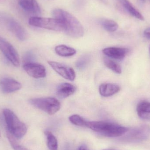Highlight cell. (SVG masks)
Returning a JSON list of instances; mask_svg holds the SVG:
<instances>
[{
	"instance_id": "obj_15",
	"label": "cell",
	"mask_w": 150,
	"mask_h": 150,
	"mask_svg": "<svg viewBox=\"0 0 150 150\" xmlns=\"http://www.w3.org/2000/svg\"><path fill=\"white\" fill-rule=\"evenodd\" d=\"M76 90V87L72 84L62 83L58 86L56 94L60 98H66L73 95Z\"/></svg>"
},
{
	"instance_id": "obj_27",
	"label": "cell",
	"mask_w": 150,
	"mask_h": 150,
	"mask_svg": "<svg viewBox=\"0 0 150 150\" xmlns=\"http://www.w3.org/2000/svg\"><path fill=\"white\" fill-rule=\"evenodd\" d=\"M78 150H88L86 148V147L84 146H81L79 148Z\"/></svg>"
},
{
	"instance_id": "obj_13",
	"label": "cell",
	"mask_w": 150,
	"mask_h": 150,
	"mask_svg": "<svg viewBox=\"0 0 150 150\" xmlns=\"http://www.w3.org/2000/svg\"><path fill=\"white\" fill-rule=\"evenodd\" d=\"M19 6L28 13L34 15L40 13V8L36 0H18Z\"/></svg>"
},
{
	"instance_id": "obj_8",
	"label": "cell",
	"mask_w": 150,
	"mask_h": 150,
	"mask_svg": "<svg viewBox=\"0 0 150 150\" xmlns=\"http://www.w3.org/2000/svg\"><path fill=\"white\" fill-rule=\"evenodd\" d=\"M50 67L59 75L65 79L73 81L76 78V73L72 68L56 62L48 61Z\"/></svg>"
},
{
	"instance_id": "obj_5",
	"label": "cell",
	"mask_w": 150,
	"mask_h": 150,
	"mask_svg": "<svg viewBox=\"0 0 150 150\" xmlns=\"http://www.w3.org/2000/svg\"><path fill=\"white\" fill-rule=\"evenodd\" d=\"M30 102L35 107L50 115H54L61 108L59 101L54 98H36L30 100Z\"/></svg>"
},
{
	"instance_id": "obj_6",
	"label": "cell",
	"mask_w": 150,
	"mask_h": 150,
	"mask_svg": "<svg viewBox=\"0 0 150 150\" xmlns=\"http://www.w3.org/2000/svg\"><path fill=\"white\" fill-rule=\"evenodd\" d=\"M122 141L126 143H138L148 139L150 136V127L147 125H142L132 129H129Z\"/></svg>"
},
{
	"instance_id": "obj_14",
	"label": "cell",
	"mask_w": 150,
	"mask_h": 150,
	"mask_svg": "<svg viewBox=\"0 0 150 150\" xmlns=\"http://www.w3.org/2000/svg\"><path fill=\"white\" fill-rule=\"evenodd\" d=\"M120 90L119 86L111 83H104L100 86L99 92L101 96L109 97L119 92Z\"/></svg>"
},
{
	"instance_id": "obj_32",
	"label": "cell",
	"mask_w": 150,
	"mask_h": 150,
	"mask_svg": "<svg viewBox=\"0 0 150 150\" xmlns=\"http://www.w3.org/2000/svg\"><path fill=\"white\" fill-rule=\"evenodd\" d=\"M149 1H150V0H149Z\"/></svg>"
},
{
	"instance_id": "obj_7",
	"label": "cell",
	"mask_w": 150,
	"mask_h": 150,
	"mask_svg": "<svg viewBox=\"0 0 150 150\" xmlns=\"http://www.w3.org/2000/svg\"><path fill=\"white\" fill-rule=\"evenodd\" d=\"M0 50L13 66L16 67L20 66V57L17 51L9 42L1 38Z\"/></svg>"
},
{
	"instance_id": "obj_16",
	"label": "cell",
	"mask_w": 150,
	"mask_h": 150,
	"mask_svg": "<svg viewBox=\"0 0 150 150\" xmlns=\"http://www.w3.org/2000/svg\"><path fill=\"white\" fill-rule=\"evenodd\" d=\"M137 112L142 120H150V102L145 100L139 102L137 107Z\"/></svg>"
},
{
	"instance_id": "obj_25",
	"label": "cell",
	"mask_w": 150,
	"mask_h": 150,
	"mask_svg": "<svg viewBox=\"0 0 150 150\" xmlns=\"http://www.w3.org/2000/svg\"><path fill=\"white\" fill-rule=\"evenodd\" d=\"M34 58V56L32 53L30 52H27V53L25 54L24 57L23 58L25 63L33 62L31 61L33 60Z\"/></svg>"
},
{
	"instance_id": "obj_20",
	"label": "cell",
	"mask_w": 150,
	"mask_h": 150,
	"mask_svg": "<svg viewBox=\"0 0 150 150\" xmlns=\"http://www.w3.org/2000/svg\"><path fill=\"white\" fill-rule=\"evenodd\" d=\"M104 62L106 67L113 72L119 74H121V67L117 62L106 58H104Z\"/></svg>"
},
{
	"instance_id": "obj_28",
	"label": "cell",
	"mask_w": 150,
	"mask_h": 150,
	"mask_svg": "<svg viewBox=\"0 0 150 150\" xmlns=\"http://www.w3.org/2000/svg\"><path fill=\"white\" fill-rule=\"evenodd\" d=\"M138 1L141 4L144 3L145 2V0H138Z\"/></svg>"
},
{
	"instance_id": "obj_9",
	"label": "cell",
	"mask_w": 150,
	"mask_h": 150,
	"mask_svg": "<svg viewBox=\"0 0 150 150\" xmlns=\"http://www.w3.org/2000/svg\"><path fill=\"white\" fill-rule=\"evenodd\" d=\"M24 69L29 76L35 79L43 78L46 76V70L43 65L34 62L25 63Z\"/></svg>"
},
{
	"instance_id": "obj_24",
	"label": "cell",
	"mask_w": 150,
	"mask_h": 150,
	"mask_svg": "<svg viewBox=\"0 0 150 150\" xmlns=\"http://www.w3.org/2000/svg\"><path fill=\"white\" fill-rule=\"evenodd\" d=\"M89 61V57L88 56H83L76 62V67L79 69H83L86 67Z\"/></svg>"
},
{
	"instance_id": "obj_22",
	"label": "cell",
	"mask_w": 150,
	"mask_h": 150,
	"mask_svg": "<svg viewBox=\"0 0 150 150\" xmlns=\"http://www.w3.org/2000/svg\"><path fill=\"white\" fill-rule=\"evenodd\" d=\"M101 25L103 28L109 32H114L117 30L118 28V24L111 19H104L101 22Z\"/></svg>"
},
{
	"instance_id": "obj_4",
	"label": "cell",
	"mask_w": 150,
	"mask_h": 150,
	"mask_svg": "<svg viewBox=\"0 0 150 150\" xmlns=\"http://www.w3.org/2000/svg\"><path fill=\"white\" fill-rule=\"evenodd\" d=\"M30 25L34 27L47 29L55 31H63L65 25L62 21L55 18H43L33 16L29 20Z\"/></svg>"
},
{
	"instance_id": "obj_2",
	"label": "cell",
	"mask_w": 150,
	"mask_h": 150,
	"mask_svg": "<svg viewBox=\"0 0 150 150\" xmlns=\"http://www.w3.org/2000/svg\"><path fill=\"white\" fill-rule=\"evenodd\" d=\"M86 127L99 133L103 136L109 137L122 136L129 130V129L126 127L104 121H87Z\"/></svg>"
},
{
	"instance_id": "obj_29",
	"label": "cell",
	"mask_w": 150,
	"mask_h": 150,
	"mask_svg": "<svg viewBox=\"0 0 150 150\" xmlns=\"http://www.w3.org/2000/svg\"><path fill=\"white\" fill-rule=\"evenodd\" d=\"M114 150L107 149V150Z\"/></svg>"
},
{
	"instance_id": "obj_21",
	"label": "cell",
	"mask_w": 150,
	"mask_h": 150,
	"mask_svg": "<svg viewBox=\"0 0 150 150\" xmlns=\"http://www.w3.org/2000/svg\"><path fill=\"white\" fill-rule=\"evenodd\" d=\"M7 136L11 145L14 150H30L27 148L19 144L18 142V139L8 130H7Z\"/></svg>"
},
{
	"instance_id": "obj_3",
	"label": "cell",
	"mask_w": 150,
	"mask_h": 150,
	"mask_svg": "<svg viewBox=\"0 0 150 150\" xmlns=\"http://www.w3.org/2000/svg\"><path fill=\"white\" fill-rule=\"evenodd\" d=\"M3 113L7 127V130L17 139L23 138L27 133L26 125L20 120L11 110L7 108L3 109Z\"/></svg>"
},
{
	"instance_id": "obj_17",
	"label": "cell",
	"mask_w": 150,
	"mask_h": 150,
	"mask_svg": "<svg viewBox=\"0 0 150 150\" xmlns=\"http://www.w3.org/2000/svg\"><path fill=\"white\" fill-rule=\"evenodd\" d=\"M123 8L133 16L141 20H144V17L134 7L128 0H118Z\"/></svg>"
},
{
	"instance_id": "obj_23",
	"label": "cell",
	"mask_w": 150,
	"mask_h": 150,
	"mask_svg": "<svg viewBox=\"0 0 150 150\" xmlns=\"http://www.w3.org/2000/svg\"><path fill=\"white\" fill-rule=\"evenodd\" d=\"M69 121L71 123L76 126L79 127H86L87 122L82 118L80 115H73L69 116Z\"/></svg>"
},
{
	"instance_id": "obj_18",
	"label": "cell",
	"mask_w": 150,
	"mask_h": 150,
	"mask_svg": "<svg viewBox=\"0 0 150 150\" xmlns=\"http://www.w3.org/2000/svg\"><path fill=\"white\" fill-rule=\"evenodd\" d=\"M54 50L56 54L61 57H70L75 55L76 53L75 49L65 45L57 46Z\"/></svg>"
},
{
	"instance_id": "obj_12",
	"label": "cell",
	"mask_w": 150,
	"mask_h": 150,
	"mask_svg": "<svg viewBox=\"0 0 150 150\" xmlns=\"http://www.w3.org/2000/svg\"><path fill=\"white\" fill-rule=\"evenodd\" d=\"M8 27L19 40L24 41L28 38V33L25 29L16 21L10 20L8 23Z\"/></svg>"
},
{
	"instance_id": "obj_26",
	"label": "cell",
	"mask_w": 150,
	"mask_h": 150,
	"mask_svg": "<svg viewBox=\"0 0 150 150\" xmlns=\"http://www.w3.org/2000/svg\"><path fill=\"white\" fill-rule=\"evenodd\" d=\"M144 36H145L146 38L150 39V28H147L144 31Z\"/></svg>"
},
{
	"instance_id": "obj_30",
	"label": "cell",
	"mask_w": 150,
	"mask_h": 150,
	"mask_svg": "<svg viewBox=\"0 0 150 150\" xmlns=\"http://www.w3.org/2000/svg\"><path fill=\"white\" fill-rule=\"evenodd\" d=\"M149 52H150V46L149 47Z\"/></svg>"
},
{
	"instance_id": "obj_11",
	"label": "cell",
	"mask_w": 150,
	"mask_h": 150,
	"mask_svg": "<svg viewBox=\"0 0 150 150\" xmlns=\"http://www.w3.org/2000/svg\"><path fill=\"white\" fill-rule=\"evenodd\" d=\"M102 52L109 58L117 60H122L127 54L129 50L122 47H109L104 48Z\"/></svg>"
},
{
	"instance_id": "obj_31",
	"label": "cell",
	"mask_w": 150,
	"mask_h": 150,
	"mask_svg": "<svg viewBox=\"0 0 150 150\" xmlns=\"http://www.w3.org/2000/svg\"><path fill=\"white\" fill-rule=\"evenodd\" d=\"M0 137H1V133H0Z\"/></svg>"
},
{
	"instance_id": "obj_19",
	"label": "cell",
	"mask_w": 150,
	"mask_h": 150,
	"mask_svg": "<svg viewBox=\"0 0 150 150\" xmlns=\"http://www.w3.org/2000/svg\"><path fill=\"white\" fill-rule=\"evenodd\" d=\"M47 139V145L50 150H58V141L55 137L51 131L46 130L45 132Z\"/></svg>"
},
{
	"instance_id": "obj_1",
	"label": "cell",
	"mask_w": 150,
	"mask_h": 150,
	"mask_svg": "<svg viewBox=\"0 0 150 150\" xmlns=\"http://www.w3.org/2000/svg\"><path fill=\"white\" fill-rule=\"evenodd\" d=\"M52 15L54 18L62 21L65 25L64 32L71 38H79L84 34V30L79 21L69 12L61 9L54 10Z\"/></svg>"
},
{
	"instance_id": "obj_10",
	"label": "cell",
	"mask_w": 150,
	"mask_h": 150,
	"mask_svg": "<svg viewBox=\"0 0 150 150\" xmlns=\"http://www.w3.org/2000/svg\"><path fill=\"white\" fill-rule=\"evenodd\" d=\"M22 87V84L14 79L4 77L0 80V87L4 93L14 92L20 90Z\"/></svg>"
}]
</instances>
